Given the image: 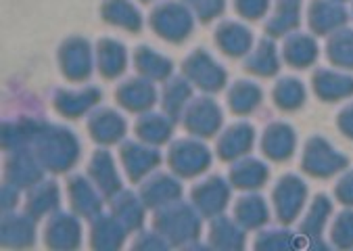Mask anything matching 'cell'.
<instances>
[{"label":"cell","mask_w":353,"mask_h":251,"mask_svg":"<svg viewBox=\"0 0 353 251\" xmlns=\"http://www.w3.org/2000/svg\"><path fill=\"white\" fill-rule=\"evenodd\" d=\"M345 21V11L339 5H328V3H314L312 7V26L318 32H328L336 28L339 23Z\"/></svg>","instance_id":"5"},{"label":"cell","mask_w":353,"mask_h":251,"mask_svg":"<svg viewBox=\"0 0 353 251\" xmlns=\"http://www.w3.org/2000/svg\"><path fill=\"white\" fill-rule=\"evenodd\" d=\"M334 241L339 245H353V214H343L334 224Z\"/></svg>","instance_id":"15"},{"label":"cell","mask_w":353,"mask_h":251,"mask_svg":"<svg viewBox=\"0 0 353 251\" xmlns=\"http://www.w3.org/2000/svg\"><path fill=\"white\" fill-rule=\"evenodd\" d=\"M303 199H305V186L293 176L282 178L278 191H276V208H278L280 218L291 222L297 216V212L301 210Z\"/></svg>","instance_id":"2"},{"label":"cell","mask_w":353,"mask_h":251,"mask_svg":"<svg viewBox=\"0 0 353 251\" xmlns=\"http://www.w3.org/2000/svg\"><path fill=\"white\" fill-rule=\"evenodd\" d=\"M285 57L289 59V63H293V66L297 68H303L307 66V63L314 61L316 57V46L310 38L305 36H295L289 40L287 48H285Z\"/></svg>","instance_id":"6"},{"label":"cell","mask_w":353,"mask_h":251,"mask_svg":"<svg viewBox=\"0 0 353 251\" xmlns=\"http://www.w3.org/2000/svg\"><path fill=\"white\" fill-rule=\"evenodd\" d=\"M276 101L285 109H295L303 103V88L297 80H282L276 88Z\"/></svg>","instance_id":"7"},{"label":"cell","mask_w":353,"mask_h":251,"mask_svg":"<svg viewBox=\"0 0 353 251\" xmlns=\"http://www.w3.org/2000/svg\"><path fill=\"white\" fill-rule=\"evenodd\" d=\"M328 212H330L328 199L326 197H318L314 210L310 212V218L305 220V230L312 232L310 237H316L322 230V224H324V218L328 216Z\"/></svg>","instance_id":"11"},{"label":"cell","mask_w":353,"mask_h":251,"mask_svg":"<svg viewBox=\"0 0 353 251\" xmlns=\"http://www.w3.org/2000/svg\"><path fill=\"white\" fill-rule=\"evenodd\" d=\"M316 90L318 94H322L324 99H339V97H347L353 92V80L339 76V74H330V72H320L316 76Z\"/></svg>","instance_id":"4"},{"label":"cell","mask_w":353,"mask_h":251,"mask_svg":"<svg viewBox=\"0 0 353 251\" xmlns=\"http://www.w3.org/2000/svg\"><path fill=\"white\" fill-rule=\"evenodd\" d=\"M339 197L345 201V203H353V174H349L341 186H339Z\"/></svg>","instance_id":"17"},{"label":"cell","mask_w":353,"mask_h":251,"mask_svg":"<svg viewBox=\"0 0 353 251\" xmlns=\"http://www.w3.org/2000/svg\"><path fill=\"white\" fill-rule=\"evenodd\" d=\"M249 70H255L257 74H263V76L274 74V72L278 70V68H276V54H274L272 44L263 42V44L259 46L255 59H251V63H249Z\"/></svg>","instance_id":"10"},{"label":"cell","mask_w":353,"mask_h":251,"mask_svg":"<svg viewBox=\"0 0 353 251\" xmlns=\"http://www.w3.org/2000/svg\"><path fill=\"white\" fill-rule=\"evenodd\" d=\"M295 23H297V3H295V0H285V3L280 5L276 17L272 19V23L268 26V30L285 32V30L293 28Z\"/></svg>","instance_id":"9"},{"label":"cell","mask_w":353,"mask_h":251,"mask_svg":"<svg viewBox=\"0 0 353 251\" xmlns=\"http://www.w3.org/2000/svg\"><path fill=\"white\" fill-rule=\"evenodd\" d=\"M341 128L347 132V137H353V107H349V109L341 115Z\"/></svg>","instance_id":"18"},{"label":"cell","mask_w":353,"mask_h":251,"mask_svg":"<svg viewBox=\"0 0 353 251\" xmlns=\"http://www.w3.org/2000/svg\"><path fill=\"white\" fill-rule=\"evenodd\" d=\"M330 59L353 68V32H345L330 42Z\"/></svg>","instance_id":"8"},{"label":"cell","mask_w":353,"mask_h":251,"mask_svg":"<svg viewBox=\"0 0 353 251\" xmlns=\"http://www.w3.org/2000/svg\"><path fill=\"white\" fill-rule=\"evenodd\" d=\"M245 203L241 205V218L249 224V226H257L261 222H265V205L261 199H243Z\"/></svg>","instance_id":"12"},{"label":"cell","mask_w":353,"mask_h":251,"mask_svg":"<svg viewBox=\"0 0 353 251\" xmlns=\"http://www.w3.org/2000/svg\"><path fill=\"white\" fill-rule=\"evenodd\" d=\"M345 165V157L334 153L324 141L316 139L310 143L307 147V155H305V170L312 172L314 176H330L336 170H341Z\"/></svg>","instance_id":"1"},{"label":"cell","mask_w":353,"mask_h":251,"mask_svg":"<svg viewBox=\"0 0 353 251\" xmlns=\"http://www.w3.org/2000/svg\"><path fill=\"white\" fill-rule=\"evenodd\" d=\"M232 105L239 111H249L257 101H259V90L255 86H239V90H234L232 94Z\"/></svg>","instance_id":"14"},{"label":"cell","mask_w":353,"mask_h":251,"mask_svg":"<svg viewBox=\"0 0 353 251\" xmlns=\"http://www.w3.org/2000/svg\"><path fill=\"white\" fill-rule=\"evenodd\" d=\"M265 180V168L257 161H249L239 170L241 186H259Z\"/></svg>","instance_id":"13"},{"label":"cell","mask_w":353,"mask_h":251,"mask_svg":"<svg viewBox=\"0 0 353 251\" xmlns=\"http://www.w3.org/2000/svg\"><path fill=\"white\" fill-rule=\"evenodd\" d=\"M239 7L245 15H249V19H255L265 11L268 0H239Z\"/></svg>","instance_id":"16"},{"label":"cell","mask_w":353,"mask_h":251,"mask_svg":"<svg viewBox=\"0 0 353 251\" xmlns=\"http://www.w3.org/2000/svg\"><path fill=\"white\" fill-rule=\"evenodd\" d=\"M293 145H295V137H293V130L289 126H282V123H276L268 130L265 134V143H263V149L270 157L274 159H285L293 153Z\"/></svg>","instance_id":"3"}]
</instances>
